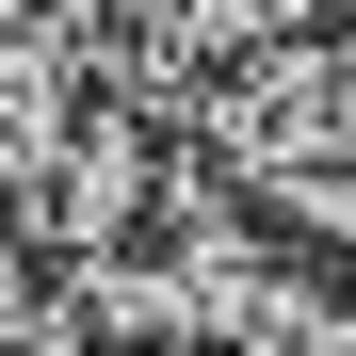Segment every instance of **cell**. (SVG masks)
<instances>
[{"mask_svg":"<svg viewBox=\"0 0 356 356\" xmlns=\"http://www.w3.org/2000/svg\"><path fill=\"white\" fill-rule=\"evenodd\" d=\"M178 130H195L211 178L275 195L291 227H340V211H356V33H340V17L259 33L243 65L195 81V113H178Z\"/></svg>","mask_w":356,"mask_h":356,"instance_id":"1","label":"cell"},{"mask_svg":"<svg viewBox=\"0 0 356 356\" xmlns=\"http://www.w3.org/2000/svg\"><path fill=\"white\" fill-rule=\"evenodd\" d=\"M178 162H195V130H178V97H130V81H97L65 130H49L17 178H0V211L33 227V259L65 275V259H113V243H146L162 195H178Z\"/></svg>","mask_w":356,"mask_h":356,"instance_id":"2","label":"cell"},{"mask_svg":"<svg viewBox=\"0 0 356 356\" xmlns=\"http://www.w3.org/2000/svg\"><path fill=\"white\" fill-rule=\"evenodd\" d=\"M0 356H113V340L81 324L65 275H17V291H0Z\"/></svg>","mask_w":356,"mask_h":356,"instance_id":"3","label":"cell"},{"mask_svg":"<svg viewBox=\"0 0 356 356\" xmlns=\"http://www.w3.org/2000/svg\"><path fill=\"white\" fill-rule=\"evenodd\" d=\"M324 243H340V275H356V211H340V227H324Z\"/></svg>","mask_w":356,"mask_h":356,"instance_id":"4","label":"cell"},{"mask_svg":"<svg viewBox=\"0 0 356 356\" xmlns=\"http://www.w3.org/2000/svg\"><path fill=\"white\" fill-rule=\"evenodd\" d=\"M324 17H340V33H356V0H324Z\"/></svg>","mask_w":356,"mask_h":356,"instance_id":"5","label":"cell"}]
</instances>
